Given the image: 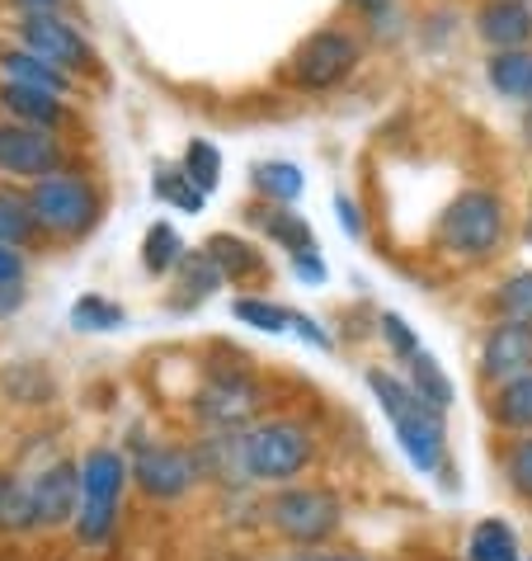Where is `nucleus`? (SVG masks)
Returning a JSON list of instances; mask_svg holds the SVG:
<instances>
[{
  "mask_svg": "<svg viewBox=\"0 0 532 561\" xmlns=\"http://www.w3.org/2000/svg\"><path fill=\"white\" fill-rule=\"evenodd\" d=\"M405 364H410V387H415V397L443 415V411L452 407V378H448L443 368H438V358H433L429 350H419L415 358H405Z\"/></svg>",
  "mask_w": 532,
  "mask_h": 561,
  "instance_id": "obj_23",
  "label": "nucleus"
},
{
  "mask_svg": "<svg viewBox=\"0 0 532 561\" xmlns=\"http://www.w3.org/2000/svg\"><path fill=\"white\" fill-rule=\"evenodd\" d=\"M0 284H24V255L14 245H0Z\"/></svg>",
  "mask_w": 532,
  "mask_h": 561,
  "instance_id": "obj_35",
  "label": "nucleus"
},
{
  "mask_svg": "<svg viewBox=\"0 0 532 561\" xmlns=\"http://www.w3.org/2000/svg\"><path fill=\"white\" fill-rule=\"evenodd\" d=\"M358 57V38L349 28H316L302 48L292 53V85L297 90H335L339 81H349Z\"/></svg>",
  "mask_w": 532,
  "mask_h": 561,
  "instance_id": "obj_8",
  "label": "nucleus"
},
{
  "mask_svg": "<svg viewBox=\"0 0 532 561\" xmlns=\"http://www.w3.org/2000/svg\"><path fill=\"white\" fill-rule=\"evenodd\" d=\"M28 491H34L38 528L71 524L76 510H81V462H53V467H43L38 477H28Z\"/></svg>",
  "mask_w": 532,
  "mask_h": 561,
  "instance_id": "obj_12",
  "label": "nucleus"
},
{
  "mask_svg": "<svg viewBox=\"0 0 532 561\" xmlns=\"http://www.w3.org/2000/svg\"><path fill=\"white\" fill-rule=\"evenodd\" d=\"M0 108H5V118L34 123V128H48V133H57L67 123V95L20 85V81H0Z\"/></svg>",
  "mask_w": 532,
  "mask_h": 561,
  "instance_id": "obj_15",
  "label": "nucleus"
},
{
  "mask_svg": "<svg viewBox=\"0 0 532 561\" xmlns=\"http://www.w3.org/2000/svg\"><path fill=\"white\" fill-rule=\"evenodd\" d=\"M231 311H236V321L255 325V331H269V335H284L292 325V311L269 302V298H236V307H231Z\"/></svg>",
  "mask_w": 532,
  "mask_h": 561,
  "instance_id": "obj_31",
  "label": "nucleus"
},
{
  "mask_svg": "<svg viewBox=\"0 0 532 561\" xmlns=\"http://www.w3.org/2000/svg\"><path fill=\"white\" fill-rule=\"evenodd\" d=\"M476 34L490 48H528L532 43V0H481Z\"/></svg>",
  "mask_w": 532,
  "mask_h": 561,
  "instance_id": "obj_14",
  "label": "nucleus"
},
{
  "mask_svg": "<svg viewBox=\"0 0 532 561\" xmlns=\"http://www.w3.org/2000/svg\"><path fill=\"white\" fill-rule=\"evenodd\" d=\"M382 335H386V345H391V354H396V358H415L419 354L415 331L396 317V311H386V317H382Z\"/></svg>",
  "mask_w": 532,
  "mask_h": 561,
  "instance_id": "obj_34",
  "label": "nucleus"
},
{
  "mask_svg": "<svg viewBox=\"0 0 532 561\" xmlns=\"http://www.w3.org/2000/svg\"><path fill=\"white\" fill-rule=\"evenodd\" d=\"M339 519H344V505H339V495L325 486H288L269 501V524L288 542H297V548L325 542L339 528Z\"/></svg>",
  "mask_w": 532,
  "mask_h": 561,
  "instance_id": "obj_6",
  "label": "nucleus"
},
{
  "mask_svg": "<svg viewBox=\"0 0 532 561\" xmlns=\"http://www.w3.org/2000/svg\"><path fill=\"white\" fill-rule=\"evenodd\" d=\"M490 415H495L499 430L532 434V373H519V378L499 382V392L490 401Z\"/></svg>",
  "mask_w": 532,
  "mask_h": 561,
  "instance_id": "obj_21",
  "label": "nucleus"
},
{
  "mask_svg": "<svg viewBox=\"0 0 532 561\" xmlns=\"http://www.w3.org/2000/svg\"><path fill=\"white\" fill-rule=\"evenodd\" d=\"M466 561H523V552L505 519H481L466 538Z\"/></svg>",
  "mask_w": 532,
  "mask_h": 561,
  "instance_id": "obj_22",
  "label": "nucleus"
},
{
  "mask_svg": "<svg viewBox=\"0 0 532 561\" xmlns=\"http://www.w3.org/2000/svg\"><path fill=\"white\" fill-rule=\"evenodd\" d=\"M24 307V284H0V317Z\"/></svg>",
  "mask_w": 532,
  "mask_h": 561,
  "instance_id": "obj_39",
  "label": "nucleus"
},
{
  "mask_svg": "<svg viewBox=\"0 0 532 561\" xmlns=\"http://www.w3.org/2000/svg\"><path fill=\"white\" fill-rule=\"evenodd\" d=\"M61 142L57 133L48 128H34V123H20V118H5L0 123V175L10 180H48L61 170Z\"/></svg>",
  "mask_w": 532,
  "mask_h": 561,
  "instance_id": "obj_9",
  "label": "nucleus"
},
{
  "mask_svg": "<svg viewBox=\"0 0 532 561\" xmlns=\"http://www.w3.org/2000/svg\"><path fill=\"white\" fill-rule=\"evenodd\" d=\"M14 10H48V14H61V5H71V0H10Z\"/></svg>",
  "mask_w": 532,
  "mask_h": 561,
  "instance_id": "obj_41",
  "label": "nucleus"
},
{
  "mask_svg": "<svg viewBox=\"0 0 532 561\" xmlns=\"http://www.w3.org/2000/svg\"><path fill=\"white\" fill-rule=\"evenodd\" d=\"M14 38H20L28 53L48 57L53 67H61L67 76H81V71H95L100 67V53L90 48L81 28H76L71 20H61V14L20 10V20H14Z\"/></svg>",
  "mask_w": 532,
  "mask_h": 561,
  "instance_id": "obj_7",
  "label": "nucleus"
},
{
  "mask_svg": "<svg viewBox=\"0 0 532 561\" xmlns=\"http://www.w3.org/2000/svg\"><path fill=\"white\" fill-rule=\"evenodd\" d=\"M495 311L505 321H532V270H523V274H513V278L499 284Z\"/></svg>",
  "mask_w": 532,
  "mask_h": 561,
  "instance_id": "obj_32",
  "label": "nucleus"
},
{
  "mask_svg": "<svg viewBox=\"0 0 532 561\" xmlns=\"http://www.w3.org/2000/svg\"><path fill=\"white\" fill-rule=\"evenodd\" d=\"M335 213H339V222H344V231L349 237H363V222H358V208H354V198H335Z\"/></svg>",
  "mask_w": 532,
  "mask_h": 561,
  "instance_id": "obj_38",
  "label": "nucleus"
},
{
  "mask_svg": "<svg viewBox=\"0 0 532 561\" xmlns=\"http://www.w3.org/2000/svg\"><path fill=\"white\" fill-rule=\"evenodd\" d=\"M0 76H5V81H20V85L53 90V95H71V81H76V76L53 67L48 57L28 53L24 43H14V48H0Z\"/></svg>",
  "mask_w": 532,
  "mask_h": 561,
  "instance_id": "obj_17",
  "label": "nucleus"
},
{
  "mask_svg": "<svg viewBox=\"0 0 532 561\" xmlns=\"http://www.w3.org/2000/svg\"><path fill=\"white\" fill-rule=\"evenodd\" d=\"M203 251L212 255V264L231 278V284H250V278L269 274V260H264L259 245L245 241V237H231V231H217V237H208V241H203Z\"/></svg>",
  "mask_w": 532,
  "mask_h": 561,
  "instance_id": "obj_16",
  "label": "nucleus"
},
{
  "mask_svg": "<svg viewBox=\"0 0 532 561\" xmlns=\"http://www.w3.org/2000/svg\"><path fill=\"white\" fill-rule=\"evenodd\" d=\"M250 222L264 227V237L274 245H284L288 255H311L316 251V237H311L307 217L292 213V208H250Z\"/></svg>",
  "mask_w": 532,
  "mask_h": 561,
  "instance_id": "obj_19",
  "label": "nucleus"
},
{
  "mask_svg": "<svg viewBox=\"0 0 532 561\" xmlns=\"http://www.w3.org/2000/svg\"><path fill=\"white\" fill-rule=\"evenodd\" d=\"M0 528H10V534L38 528L34 491H28V481H20V477H0Z\"/></svg>",
  "mask_w": 532,
  "mask_h": 561,
  "instance_id": "obj_25",
  "label": "nucleus"
},
{
  "mask_svg": "<svg viewBox=\"0 0 532 561\" xmlns=\"http://www.w3.org/2000/svg\"><path fill=\"white\" fill-rule=\"evenodd\" d=\"M151 190H155L161 204L180 208V213H203V204H208V194H203L198 184L189 180V170H184V165H161V170H155V180H151Z\"/></svg>",
  "mask_w": 532,
  "mask_h": 561,
  "instance_id": "obj_24",
  "label": "nucleus"
},
{
  "mask_svg": "<svg viewBox=\"0 0 532 561\" xmlns=\"http://www.w3.org/2000/svg\"><path fill=\"white\" fill-rule=\"evenodd\" d=\"M132 477L151 501H175L198 481V458H189L184 448H165V444H142L132 458Z\"/></svg>",
  "mask_w": 532,
  "mask_h": 561,
  "instance_id": "obj_11",
  "label": "nucleus"
},
{
  "mask_svg": "<svg viewBox=\"0 0 532 561\" xmlns=\"http://www.w3.org/2000/svg\"><path fill=\"white\" fill-rule=\"evenodd\" d=\"M311 462V430L297 420H264L241 434V472L250 481H274L284 486Z\"/></svg>",
  "mask_w": 532,
  "mask_h": 561,
  "instance_id": "obj_5",
  "label": "nucleus"
},
{
  "mask_svg": "<svg viewBox=\"0 0 532 561\" xmlns=\"http://www.w3.org/2000/svg\"><path fill=\"white\" fill-rule=\"evenodd\" d=\"M34 208H28V198L24 194H10V190H0V245H28L34 241Z\"/></svg>",
  "mask_w": 532,
  "mask_h": 561,
  "instance_id": "obj_27",
  "label": "nucleus"
},
{
  "mask_svg": "<svg viewBox=\"0 0 532 561\" xmlns=\"http://www.w3.org/2000/svg\"><path fill=\"white\" fill-rule=\"evenodd\" d=\"M368 392L378 397L382 415L391 420V430H396L405 458H410L425 477L443 472V467H448V430H443V415H438L433 407H425V401L415 397L410 382L391 378V373H382V368H368Z\"/></svg>",
  "mask_w": 532,
  "mask_h": 561,
  "instance_id": "obj_1",
  "label": "nucleus"
},
{
  "mask_svg": "<svg viewBox=\"0 0 532 561\" xmlns=\"http://www.w3.org/2000/svg\"><path fill=\"white\" fill-rule=\"evenodd\" d=\"M255 190L264 198H274V204H292V198L307 190V175L292 161H259L255 165Z\"/></svg>",
  "mask_w": 532,
  "mask_h": 561,
  "instance_id": "obj_26",
  "label": "nucleus"
},
{
  "mask_svg": "<svg viewBox=\"0 0 532 561\" xmlns=\"http://www.w3.org/2000/svg\"><path fill=\"white\" fill-rule=\"evenodd\" d=\"M505 477H509V486L519 491L523 501H532V434L505 454Z\"/></svg>",
  "mask_w": 532,
  "mask_h": 561,
  "instance_id": "obj_33",
  "label": "nucleus"
},
{
  "mask_svg": "<svg viewBox=\"0 0 532 561\" xmlns=\"http://www.w3.org/2000/svg\"><path fill=\"white\" fill-rule=\"evenodd\" d=\"M485 81L495 85V95L513 104H532V48H490Z\"/></svg>",
  "mask_w": 532,
  "mask_h": 561,
  "instance_id": "obj_18",
  "label": "nucleus"
},
{
  "mask_svg": "<svg viewBox=\"0 0 532 561\" xmlns=\"http://www.w3.org/2000/svg\"><path fill=\"white\" fill-rule=\"evenodd\" d=\"M481 373L490 382H509L532 373V321H499L481 345Z\"/></svg>",
  "mask_w": 532,
  "mask_h": 561,
  "instance_id": "obj_13",
  "label": "nucleus"
},
{
  "mask_svg": "<svg viewBox=\"0 0 532 561\" xmlns=\"http://www.w3.org/2000/svg\"><path fill=\"white\" fill-rule=\"evenodd\" d=\"M189 251V245L180 241V231L170 227V222H155L147 231V241H142V264H147V274H170L180 264V255Z\"/></svg>",
  "mask_w": 532,
  "mask_h": 561,
  "instance_id": "obj_28",
  "label": "nucleus"
},
{
  "mask_svg": "<svg viewBox=\"0 0 532 561\" xmlns=\"http://www.w3.org/2000/svg\"><path fill=\"white\" fill-rule=\"evenodd\" d=\"M24 198H28V208H34V222L48 231V237H61V241L85 237V231L100 222V190L90 180L71 175V170L34 180Z\"/></svg>",
  "mask_w": 532,
  "mask_h": 561,
  "instance_id": "obj_4",
  "label": "nucleus"
},
{
  "mask_svg": "<svg viewBox=\"0 0 532 561\" xmlns=\"http://www.w3.org/2000/svg\"><path fill=\"white\" fill-rule=\"evenodd\" d=\"M284 561H358L349 552H297V557H284Z\"/></svg>",
  "mask_w": 532,
  "mask_h": 561,
  "instance_id": "obj_42",
  "label": "nucleus"
},
{
  "mask_svg": "<svg viewBox=\"0 0 532 561\" xmlns=\"http://www.w3.org/2000/svg\"><path fill=\"white\" fill-rule=\"evenodd\" d=\"M349 5H354L358 14H368V20H372V24H378V20H382V14L391 10V0H349Z\"/></svg>",
  "mask_w": 532,
  "mask_h": 561,
  "instance_id": "obj_40",
  "label": "nucleus"
},
{
  "mask_svg": "<svg viewBox=\"0 0 532 561\" xmlns=\"http://www.w3.org/2000/svg\"><path fill=\"white\" fill-rule=\"evenodd\" d=\"M132 477V462L118 448H90L81 458V510H76V538L85 548H104L118 528V495Z\"/></svg>",
  "mask_w": 532,
  "mask_h": 561,
  "instance_id": "obj_3",
  "label": "nucleus"
},
{
  "mask_svg": "<svg viewBox=\"0 0 532 561\" xmlns=\"http://www.w3.org/2000/svg\"><path fill=\"white\" fill-rule=\"evenodd\" d=\"M184 170H189V180L203 194H212L217 184H222V151L212 142H203V137H194V142L184 147Z\"/></svg>",
  "mask_w": 532,
  "mask_h": 561,
  "instance_id": "obj_30",
  "label": "nucleus"
},
{
  "mask_svg": "<svg viewBox=\"0 0 532 561\" xmlns=\"http://www.w3.org/2000/svg\"><path fill=\"white\" fill-rule=\"evenodd\" d=\"M292 331L302 335V340H311V345H316V350H331V335H325V331H321V325L311 321V317H302V311H292Z\"/></svg>",
  "mask_w": 532,
  "mask_h": 561,
  "instance_id": "obj_36",
  "label": "nucleus"
},
{
  "mask_svg": "<svg viewBox=\"0 0 532 561\" xmlns=\"http://www.w3.org/2000/svg\"><path fill=\"white\" fill-rule=\"evenodd\" d=\"M259 407H264L259 382L241 368H212L208 382H203V392L194 397L198 420L212 430H241Z\"/></svg>",
  "mask_w": 532,
  "mask_h": 561,
  "instance_id": "obj_10",
  "label": "nucleus"
},
{
  "mask_svg": "<svg viewBox=\"0 0 532 561\" xmlns=\"http://www.w3.org/2000/svg\"><path fill=\"white\" fill-rule=\"evenodd\" d=\"M175 274H180V307H194L203 298H212V293L227 284V274L217 270L208 251H184Z\"/></svg>",
  "mask_w": 532,
  "mask_h": 561,
  "instance_id": "obj_20",
  "label": "nucleus"
},
{
  "mask_svg": "<svg viewBox=\"0 0 532 561\" xmlns=\"http://www.w3.org/2000/svg\"><path fill=\"white\" fill-rule=\"evenodd\" d=\"M528 245H532V213H528Z\"/></svg>",
  "mask_w": 532,
  "mask_h": 561,
  "instance_id": "obj_44",
  "label": "nucleus"
},
{
  "mask_svg": "<svg viewBox=\"0 0 532 561\" xmlns=\"http://www.w3.org/2000/svg\"><path fill=\"white\" fill-rule=\"evenodd\" d=\"M523 137H528V147H532V108H528V118H523Z\"/></svg>",
  "mask_w": 532,
  "mask_h": 561,
  "instance_id": "obj_43",
  "label": "nucleus"
},
{
  "mask_svg": "<svg viewBox=\"0 0 532 561\" xmlns=\"http://www.w3.org/2000/svg\"><path fill=\"white\" fill-rule=\"evenodd\" d=\"M292 270H297V278H307V284H325V264H321L316 251H311V255H292Z\"/></svg>",
  "mask_w": 532,
  "mask_h": 561,
  "instance_id": "obj_37",
  "label": "nucleus"
},
{
  "mask_svg": "<svg viewBox=\"0 0 532 561\" xmlns=\"http://www.w3.org/2000/svg\"><path fill=\"white\" fill-rule=\"evenodd\" d=\"M438 251L458 255V260H490L505 241V198L495 190H462L452 204L438 213L433 227Z\"/></svg>",
  "mask_w": 532,
  "mask_h": 561,
  "instance_id": "obj_2",
  "label": "nucleus"
},
{
  "mask_svg": "<svg viewBox=\"0 0 532 561\" xmlns=\"http://www.w3.org/2000/svg\"><path fill=\"white\" fill-rule=\"evenodd\" d=\"M123 321H128V311H123L118 302L100 298V293H85V298L71 307V325H76V331H118Z\"/></svg>",
  "mask_w": 532,
  "mask_h": 561,
  "instance_id": "obj_29",
  "label": "nucleus"
}]
</instances>
